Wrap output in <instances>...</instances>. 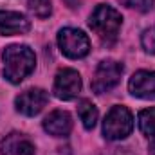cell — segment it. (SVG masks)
Instances as JSON below:
<instances>
[{"label":"cell","instance_id":"8","mask_svg":"<svg viewBox=\"0 0 155 155\" xmlns=\"http://www.w3.org/2000/svg\"><path fill=\"white\" fill-rule=\"evenodd\" d=\"M132 96L141 99H155V71H139L128 81Z\"/></svg>","mask_w":155,"mask_h":155},{"label":"cell","instance_id":"13","mask_svg":"<svg viewBox=\"0 0 155 155\" xmlns=\"http://www.w3.org/2000/svg\"><path fill=\"white\" fill-rule=\"evenodd\" d=\"M139 128L143 132V135L146 137H155V107L152 108H144L139 114Z\"/></svg>","mask_w":155,"mask_h":155},{"label":"cell","instance_id":"3","mask_svg":"<svg viewBox=\"0 0 155 155\" xmlns=\"http://www.w3.org/2000/svg\"><path fill=\"white\" fill-rule=\"evenodd\" d=\"M134 130V116L126 107H114L103 121V135L108 141L126 139Z\"/></svg>","mask_w":155,"mask_h":155},{"label":"cell","instance_id":"12","mask_svg":"<svg viewBox=\"0 0 155 155\" xmlns=\"http://www.w3.org/2000/svg\"><path fill=\"white\" fill-rule=\"evenodd\" d=\"M78 116H79L83 126L87 130H92L96 126V123H97V108H96V105L92 101L81 99L78 103Z\"/></svg>","mask_w":155,"mask_h":155},{"label":"cell","instance_id":"10","mask_svg":"<svg viewBox=\"0 0 155 155\" xmlns=\"http://www.w3.org/2000/svg\"><path fill=\"white\" fill-rule=\"evenodd\" d=\"M2 155H35V144L20 132H11L0 143Z\"/></svg>","mask_w":155,"mask_h":155},{"label":"cell","instance_id":"17","mask_svg":"<svg viewBox=\"0 0 155 155\" xmlns=\"http://www.w3.org/2000/svg\"><path fill=\"white\" fill-rule=\"evenodd\" d=\"M63 2H65L71 9H76V7H79V5H81V0H63Z\"/></svg>","mask_w":155,"mask_h":155},{"label":"cell","instance_id":"16","mask_svg":"<svg viewBox=\"0 0 155 155\" xmlns=\"http://www.w3.org/2000/svg\"><path fill=\"white\" fill-rule=\"evenodd\" d=\"M119 2L130 9L139 11V13H146L153 7V0H119Z\"/></svg>","mask_w":155,"mask_h":155},{"label":"cell","instance_id":"14","mask_svg":"<svg viewBox=\"0 0 155 155\" xmlns=\"http://www.w3.org/2000/svg\"><path fill=\"white\" fill-rule=\"evenodd\" d=\"M27 5H29V11L38 18H47L52 13L51 0H27Z\"/></svg>","mask_w":155,"mask_h":155},{"label":"cell","instance_id":"5","mask_svg":"<svg viewBox=\"0 0 155 155\" xmlns=\"http://www.w3.org/2000/svg\"><path fill=\"white\" fill-rule=\"evenodd\" d=\"M123 63L114 61V60H103L92 78V90L96 94H105L108 90H112L119 83V79L123 76Z\"/></svg>","mask_w":155,"mask_h":155},{"label":"cell","instance_id":"6","mask_svg":"<svg viewBox=\"0 0 155 155\" xmlns=\"http://www.w3.org/2000/svg\"><path fill=\"white\" fill-rule=\"evenodd\" d=\"M52 92L58 99L69 101L74 99L78 94L81 92V76L72 69H61L54 78V87Z\"/></svg>","mask_w":155,"mask_h":155},{"label":"cell","instance_id":"9","mask_svg":"<svg viewBox=\"0 0 155 155\" xmlns=\"http://www.w3.org/2000/svg\"><path fill=\"white\" fill-rule=\"evenodd\" d=\"M31 29V22L25 15L16 11H0V35L2 36H15L25 35Z\"/></svg>","mask_w":155,"mask_h":155},{"label":"cell","instance_id":"11","mask_svg":"<svg viewBox=\"0 0 155 155\" xmlns=\"http://www.w3.org/2000/svg\"><path fill=\"white\" fill-rule=\"evenodd\" d=\"M43 130L54 137H65L72 130V117L65 110H52L43 119Z\"/></svg>","mask_w":155,"mask_h":155},{"label":"cell","instance_id":"15","mask_svg":"<svg viewBox=\"0 0 155 155\" xmlns=\"http://www.w3.org/2000/svg\"><path fill=\"white\" fill-rule=\"evenodd\" d=\"M141 45L148 54H155V27H150V29L143 31Z\"/></svg>","mask_w":155,"mask_h":155},{"label":"cell","instance_id":"7","mask_svg":"<svg viewBox=\"0 0 155 155\" xmlns=\"http://www.w3.org/2000/svg\"><path fill=\"white\" fill-rule=\"evenodd\" d=\"M47 101H49V96H47L45 90H41V88H29V90L22 92L15 99V107H16V110L20 114L33 117L43 110Z\"/></svg>","mask_w":155,"mask_h":155},{"label":"cell","instance_id":"2","mask_svg":"<svg viewBox=\"0 0 155 155\" xmlns=\"http://www.w3.org/2000/svg\"><path fill=\"white\" fill-rule=\"evenodd\" d=\"M121 24H123L121 13L107 4H99L88 18V25L105 43H112L117 38Z\"/></svg>","mask_w":155,"mask_h":155},{"label":"cell","instance_id":"4","mask_svg":"<svg viewBox=\"0 0 155 155\" xmlns=\"http://www.w3.org/2000/svg\"><path fill=\"white\" fill-rule=\"evenodd\" d=\"M58 45L60 51L67 56V58H85L90 51V40L88 36L74 27H65L58 33Z\"/></svg>","mask_w":155,"mask_h":155},{"label":"cell","instance_id":"1","mask_svg":"<svg viewBox=\"0 0 155 155\" xmlns=\"http://www.w3.org/2000/svg\"><path fill=\"white\" fill-rule=\"evenodd\" d=\"M4 76L9 83L24 81L36 67V56L27 45H9L2 52Z\"/></svg>","mask_w":155,"mask_h":155}]
</instances>
